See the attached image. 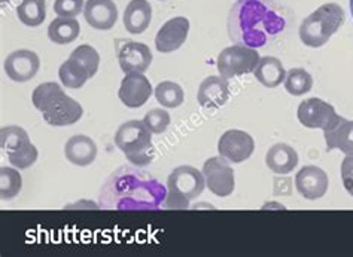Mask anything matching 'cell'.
Here are the masks:
<instances>
[{"mask_svg": "<svg viewBox=\"0 0 353 257\" xmlns=\"http://www.w3.org/2000/svg\"><path fill=\"white\" fill-rule=\"evenodd\" d=\"M167 188L142 167H121L101 188L99 203L105 210L145 211L164 207Z\"/></svg>", "mask_w": 353, "mask_h": 257, "instance_id": "6da1fadb", "label": "cell"}, {"mask_svg": "<svg viewBox=\"0 0 353 257\" xmlns=\"http://www.w3.org/2000/svg\"><path fill=\"white\" fill-rule=\"evenodd\" d=\"M286 29V16L273 0H239L228 14L230 39L249 48H261Z\"/></svg>", "mask_w": 353, "mask_h": 257, "instance_id": "7a4b0ae2", "label": "cell"}, {"mask_svg": "<svg viewBox=\"0 0 353 257\" xmlns=\"http://www.w3.org/2000/svg\"><path fill=\"white\" fill-rule=\"evenodd\" d=\"M33 106L43 115L46 124L52 126H68L77 124L82 118V106L66 96L55 82H46L36 87L32 94Z\"/></svg>", "mask_w": 353, "mask_h": 257, "instance_id": "3957f363", "label": "cell"}, {"mask_svg": "<svg viewBox=\"0 0 353 257\" xmlns=\"http://www.w3.org/2000/svg\"><path fill=\"white\" fill-rule=\"evenodd\" d=\"M346 21V14L337 3H325L304 18L300 25V39L309 48H321Z\"/></svg>", "mask_w": 353, "mask_h": 257, "instance_id": "277c9868", "label": "cell"}, {"mask_svg": "<svg viewBox=\"0 0 353 257\" xmlns=\"http://www.w3.org/2000/svg\"><path fill=\"white\" fill-rule=\"evenodd\" d=\"M117 148L136 167H146L155 158L152 133L143 121H128L115 134Z\"/></svg>", "mask_w": 353, "mask_h": 257, "instance_id": "5b68a950", "label": "cell"}, {"mask_svg": "<svg viewBox=\"0 0 353 257\" xmlns=\"http://www.w3.org/2000/svg\"><path fill=\"white\" fill-rule=\"evenodd\" d=\"M203 172L191 165H181L174 168L169 179H167V198L164 201V208L169 210H185L190 203L197 199L204 190Z\"/></svg>", "mask_w": 353, "mask_h": 257, "instance_id": "8992f818", "label": "cell"}, {"mask_svg": "<svg viewBox=\"0 0 353 257\" xmlns=\"http://www.w3.org/2000/svg\"><path fill=\"white\" fill-rule=\"evenodd\" d=\"M259 54L255 48L245 47V45H233L222 49L218 55L216 66L222 78L231 79L248 73H254L259 63Z\"/></svg>", "mask_w": 353, "mask_h": 257, "instance_id": "52a82bcc", "label": "cell"}, {"mask_svg": "<svg viewBox=\"0 0 353 257\" xmlns=\"http://www.w3.org/2000/svg\"><path fill=\"white\" fill-rule=\"evenodd\" d=\"M203 176L206 185L213 195L216 197H230L234 192L236 179L234 170L230 167L225 158L222 156H213L203 165Z\"/></svg>", "mask_w": 353, "mask_h": 257, "instance_id": "ba28073f", "label": "cell"}, {"mask_svg": "<svg viewBox=\"0 0 353 257\" xmlns=\"http://www.w3.org/2000/svg\"><path fill=\"white\" fill-rule=\"evenodd\" d=\"M296 116H299L300 124L305 128H310V130H316V128L327 130L330 125L336 122V119L340 115H337L336 109L330 103L323 102L321 98L312 97L300 103Z\"/></svg>", "mask_w": 353, "mask_h": 257, "instance_id": "9c48e42d", "label": "cell"}, {"mask_svg": "<svg viewBox=\"0 0 353 257\" xmlns=\"http://www.w3.org/2000/svg\"><path fill=\"white\" fill-rule=\"evenodd\" d=\"M255 150V142L246 131L228 130L221 135L218 143V152L230 162L240 164L252 156Z\"/></svg>", "mask_w": 353, "mask_h": 257, "instance_id": "30bf717a", "label": "cell"}, {"mask_svg": "<svg viewBox=\"0 0 353 257\" xmlns=\"http://www.w3.org/2000/svg\"><path fill=\"white\" fill-rule=\"evenodd\" d=\"M118 96L123 104L128 109H139L151 98L152 87L143 73L132 71L127 73L124 79L121 80Z\"/></svg>", "mask_w": 353, "mask_h": 257, "instance_id": "8fae6325", "label": "cell"}, {"mask_svg": "<svg viewBox=\"0 0 353 257\" xmlns=\"http://www.w3.org/2000/svg\"><path fill=\"white\" fill-rule=\"evenodd\" d=\"M41 60L38 54L29 49H20L9 54L5 60V73L14 82H29L39 71Z\"/></svg>", "mask_w": 353, "mask_h": 257, "instance_id": "7c38bea8", "label": "cell"}, {"mask_svg": "<svg viewBox=\"0 0 353 257\" xmlns=\"http://www.w3.org/2000/svg\"><path fill=\"white\" fill-rule=\"evenodd\" d=\"M330 186V179L322 168L316 165H305L295 176V188L299 194L309 199L316 201L327 194Z\"/></svg>", "mask_w": 353, "mask_h": 257, "instance_id": "4fadbf2b", "label": "cell"}, {"mask_svg": "<svg viewBox=\"0 0 353 257\" xmlns=\"http://www.w3.org/2000/svg\"><path fill=\"white\" fill-rule=\"evenodd\" d=\"M190 33V20L185 16H174L172 20L163 24L155 36V48L163 52L169 54L179 49L182 45L187 42Z\"/></svg>", "mask_w": 353, "mask_h": 257, "instance_id": "5bb4252c", "label": "cell"}, {"mask_svg": "<svg viewBox=\"0 0 353 257\" xmlns=\"http://www.w3.org/2000/svg\"><path fill=\"white\" fill-rule=\"evenodd\" d=\"M118 61L119 67L125 75L132 71L143 73L150 69L152 63V52L148 45L142 42L128 41L123 47L118 48Z\"/></svg>", "mask_w": 353, "mask_h": 257, "instance_id": "9a60e30c", "label": "cell"}, {"mask_svg": "<svg viewBox=\"0 0 353 257\" xmlns=\"http://www.w3.org/2000/svg\"><path fill=\"white\" fill-rule=\"evenodd\" d=\"M83 18L96 30H110L118 20V8L114 0H87Z\"/></svg>", "mask_w": 353, "mask_h": 257, "instance_id": "2e32d148", "label": "cell"}, {"mask_svg": "<svg viewBox=\"0 0 353 257\" xmlns=\"http://www.w3.org/2000/svg\"><path fill=\"white\" fill-rule=\"evenodd\" d=\"M230 87L225 78L209 76L204 79L197 93V100L201 107L219 109L228 102Z\"/></svg>", "mask_w": 353, "mask_h": 257, "instance_id": "e0dca14e", "label": "cell"}, {"mask_svg": "<svg viewBox=\"0 0 353 257\" xmlns=\"http://www.w3.org/2000/svg\"><path fill=\"white\" fill-rule=\"evenodd\" d=\"M327 150L339 149L345 155H353V121L339 116L336 122L323 130Z\"/></svg>", "mask_w": 353, "mask_h": 257, "instance_id": "ac0fdd59", "label": "cell"}, {"mask_svg": "<svg viewBox=\"0 0 353 257\" xmlns=\"http://www.w3.org/2000/svg\"><path fill=\"white\" fill-rule=\"evenodd\" d=\"M64 155L77 167H88L97 158V146L88 135H73L64 146Z\"/></svg>", "mask_w": 353, "mask_h": 257, "instance_id": "d6986e66", "label": "cell"}, {"mask_svg": "<svg viewBox=\"0 0 353 257\" xmlns=\"http://www.w3.org/2000/svg\"><path fill=\"white\" fill-rule=\"evenodd\" d=\"M124 27L128 33L141 34L151 24L152 8L148 0H132L124 11Z\"/></svg>", "mask_w": 353, "mask_h": 257, "instance_id": "ffe728a7", "label": "cell"}, {"mask_svg": "<svg viewBox=\"0 0 353 257\" xmlns=\"http://www.w3.org/2000/svg\"><path fill=\"white\" fill-rule=\"evenodd\" d=\"M265 164L276 174H290L299 165V153L286 143H276L265 155Z\"/></svg>", "mask_w": 353, "mask_h": 257, "instance_id": "44dd1931", "label": "cell"}, {"mask_svg": "<svg viewBox=\"0 0 353 257\" xmlns=\"http://www.w3.org/2000/svg\"><path fill=\"white\" fill-rule=\"evenodd\" d=\"M255 79L265 88H276L285 82L286 70L282 61L276 57H261L254 70Z\"/></svg>", "mask_w": 353, "mask_h": 257, "instance_id": "7402d4cb", "label": "cell"}, {"mask_svg": "<svg viewBox=\"0 0 353 257\" xmlns=\"http://www.w3.org/2000/svg\"><path fill=\"white\" fill-rule=\"evenodd\" d=\"M81 33V25L75 18H64L59 16L51 21L48 27V36L51 42L57 45H68L77 38Z\"/></svg>", "mask_w": 353, "mask_h": 257, "instance_id": "603a6c76", "label": "cell"}, {"mask_svg": "<svg viewBox=\"0 0 353 257\" xmlns=\"http://www.w3.org/2000/svg\"><path fill=\"white\" fill-rule=\"evenodd\" d=\"M59 76L64 87L78 89L85 85V82L90 79V73L79 61L69 58L60 66Z\"/></svg>", "mask_w": 353, "mask_h": 257, "instance_id": "cb8c5ba5", "label": "cell"}, {"mask_svg": "<svg viewBox=\"0 0 353 257\" xmlns=\"http://www.w3.org/2000/svg\"><path fill=\"white\" fill-rule=\"evenodd\" d=\"M17 16L27 27H38L46 18L45 0H23L17 8Z\"/></svg>", "mask_w": 353, "mask_h": 257, "instance_id": "d4e9b609", "label": "cell"}, {"mask_svg": "<svg viewBox=\"0 0 353 257\" xmlns=\"http://www.w3.org/2000/svg\"><path fill=\"white\" fill-rule=\"evenodd\" d=\"M30 143L32 142L29 134L21 126L9 125L0 130V146H2V150L6 153L20 150Z\"/></svg>", "mask_w": 353, "mask_h": 257, "instance_id": "484cf974", "label": "cell"}, {"mask_svg": "<svg viewBox=\"0 0 353 257\" xmlns=\"http://www.w3.org/2000/svg\"><path fill=\"white\" fill-rule=\"evenodd\" d=\"M285 89L294 97H300L307 94L313 87V78L305 69H291L286 71Z\"/></svg>", "mask_w": 353, "mask_h": 257, "instance_id": "4316f807", "label": "cell"}, {"mask_svg": "<svg viewBox=\"0 0 353 257\" xmlns=\"http://www.w3.org/2000/svg\"><path fill=\"white\" fill-rule=\"evenodd\" d=\"M155 98L163 107L176 109L182 106L185 100V93L179 84L172 80H164L155 88Z\"/></svg>", "mask_w": 353, "mask_h": 257, "instance_id": "83f0119b", "label": "cell"}, {"mask_svg": "<svg viewBox=\"0 0 353 257\" xmlns=\"http://www.w3.org/2000/svg\"><path fill=\"white\" fill-rule=\"evenodd\" d=\"M23 177L18 168H0V198L3 201L12 199L21 192Z\"/></svg>", "mask_w": 353, "mask_h": 257, "instance_id": "f1b7e54d", "label": "cell"}, {"mask_svg": "<svg viewBox=\"0 0 353 257\" xmlns=\"http://www.w3.org/2000/svg\"><path fill=\"white\" fill-rule=\"evenodd\" d=\"M69 58L79 61L83 67L90 73V78H92L99 70L100 64V55L99 52L91 47V45H81L75 51L70 54Z\"/></svg>", "mask_w": 353, "mask_h": 257, "instance_id": "f546056e", "label": "cell"}, {"mask_svg": "<svg viewBox=\"0 0 353 257\" xmlns=\"http://www.w3.org/2000/svg\"><path fill=\"white\" fill-rule=\"evenodd\" d=\"M38 149H36V146H33L32 143L29 146H26V148L17 150V152H9L8 153V161L9 164L12 165V167L18 168V170H26L32 167V165L38 161Z\"/></svg>", "mask_w": 353, "mask_h": 257, "instance_id": "4dcf8cb0", "label": "cell"}, {"mask_svg": "<svg viewBox=\"0 0 353 257\" xmlns=\"http://www.w3.org/2000/svg\"><path fill=\"white\" fill-rule=\"evenodd\" d=\"M143 122L150 128L152 134L164 133L170 125V115L164 109H152L143 118Z\"/></svg>", "mask_w": 353, "mask_h": 257, "instance_id": "1f68e13d", "label": "cell"}, {"mask_svg": "<svg viewBox=\"0 0 353 257\" xmlns=\"http://www.w3.org/2000/svg\"><path fill=\"white\" fill-rule=\"evenodd\" d=\"M83 0H55L54 12L59 16L75 18L83 12Z\"/></svg>", "mask_w": 353, "mask_h": 257, "instance_id": "d6a6232c", "label": "cell"}, {"mask_svg": "<svg viewBox=\"0 0 353 257\" xmlns=\"http://www.w3.org/2000/svg\"><path fill=\"white\" fill-rule=\"evenodd\" d=\"M340 172L343 186L347 190V194L353 197V155H346V158L341 162Z\"/></svg>", "mask_w": 353, "mask_h": 257, "instance_id": "836d02e7", "label": "cell"}, {"mask_svg": "<svg viewBox=\"0 0 353 257\" xmlns=\"http://www.w3.org/2000/svg\"><path fill=\"white\" fill-rule=\"evenodd\" d=\"M350 12H352V16H353V0H350Z\"/></svg>", "mask_w": 353, "mask_h": 257, "instance_id": "e575fe53", "label": "cell"}, {"mask_svg": "<svg viewBox=\"0 0 353 257\" xmlns=\"http://www.w3.org/2000/svg\"><path fill=\"white\" fill-rule=\"evenodd\" d=\"M160 2H163V0H160Z\"/></svg>", "mask_w": 353, "mask_h": 257, "instance_id": "d590c367", "label": "cell"}]
</instances>
